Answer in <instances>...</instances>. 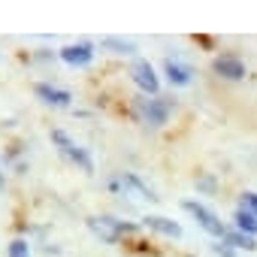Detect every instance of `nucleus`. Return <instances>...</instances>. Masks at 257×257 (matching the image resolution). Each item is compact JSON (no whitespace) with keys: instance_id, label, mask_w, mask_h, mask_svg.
Instances as JSON below:
<instances>
[{"instance_id":"obj_1","label":"nucleus","mask_w":257,"mask_h":257,"mask_svg":"<svg viewBox=\"0 0 257 257\" xmlns=\"http://www.w3.org/2000/svg\"><path fill=\"white\" fill-rule=\"evenodd\" d=\"M137 109L143 112L149 127H164L170 112H173V100H167V97H152L149 100V94H140L137 97Z\"/></svg>"},{"instance_id":"obj_2","label":"nucleus","mask_w":257,"mask_h":257,"mask_svg":"<svg viewBox=\"0 0 257 257\" xmlns=\"http://www.w3.org/2000/svg\"><path fill=\"white\" fill-rule=\"evenodd\" d=\"M52 143L61 149V155L67 158V161H73L82 173H94V161H91V155H88V149H82V146H76L64 131H52Z\"/></svg>"},{"instance_id":"obj_3","label":"nucleus","mask_w":257,"mask_h":257,"mask_svg":"<svg viewBox=\"0 0 257 257\" xmlns=\"http://www.w3.org/2000/svg\"><path fill=\"white\" fill-rule=\"evenodd\" d=\"M182 209H185V212H191V215L197 218V224H200L209 236H215V239H224V236H227V224H224L212 209H206L203 203H197V200H185V203H182Z\"/></svg>"},{"instance_id":"obj_4","label":"nucleus","mask_w":257,"mask_h":257,"mask_svg":"<svg viewBox=\"0 0 257 257\" xmlns=\"http://www.w3.org/2000/svg\"><path fill=\"white\" fill-rule=\"evenodd\" d=\"M131 79L143 88V94H152V97H158V91H161V79H158V73H155V67L146 61V58H137L134 64H131Z\"/></svg>"},{"instance_id":"obj_5","label":"nucleus","mask_w":257,"mask_h":257,"mask_svg":"<svg viewBox=\"0 0 257 257\" xmlns=\"http://www.w3.org/2000/svg\"><path fill=\"white\" fill-rule=\"evenodd\" d=\"M212 70H215L218 76L230 79V82L245 79V61H242L239 55H218V58L212 61Z\"/></svg>"},{"instance_id":"obj_6","label":"nucleus","mask_w":257,"mask_h":257,"mask_svg":"<svg viewBox=\"0 0 257 257\" xmlns=\"http://www.w3.org/2000/svg\"><path fill=\"white\" fill-rule=\"evenodd\" d=\"M58 55H61V61L70 64V67H88V64L94 61V46H88V43H70V46H64Z\"/></svg>"},{"instance_id":"obj_7","label":"nucleus","mask_w":257,"mask_h":257,"mask_svg":"<svg viewBox=\"0 0 257 257\" xmlns=\"http://www.w3.org/2000/svg\"><path fill=\"white\" fill-rule=\"evenodd\" d=\"M88 230H91L100 242H106V245H115V242L121 239V233L112 227V215H91V218H88Z\"/></svg>"},{"instance_id":"obj_8","label":"nucleus","mask_w":257,"mask_h":257,"mask_svg":"<svg viewBox=\"0 0 257 257\" xmlns=\"http://www.w3.org/2000/svg\"><path fill=\"white\" fill-rule=\"evenodd\" d=\"M34 91H37V97H40L43 103H49V106H55V109H67V106L73 103V94H70V91L55 88V85H49V82H40Z\"/></svg>"},{"instance_id":"obj_9","label":"nucleus","mask_w":257,"mask_h":257,"mask_svg":"<svg viewBox=\"0 0 257 257\" xmlns=\"http://www.w3.org/2000/svg\"><path fill=\"white\" fill-rule=\"evenodd\" d=\"M164 73H167L170 85H176V88H185V85H191V79H194V70H191L188 64H182V61H173V58H167Z\"/></svg>"},{"instance_id":"obj_10","label":"nucleus","mask_w":257,"mask_h":257,"mask_svg":"<svg viewBox=\"0 0 257 257\" xmlns=\"http://www.w3.org/2000/svg\"><path fill=\"white\" fill-rule=\"evenodd\" d=\"M143 221H146V227H149V230H158V233H164V236H170V239H179V236H182V227H179L173 218L149 215V218H143Z\"/></svg>"},{"instance_id":"obj_11","label":"nucleus","mask_w":257,"mask_h":257,"mask_svg":"<svg viewBox=\"0 0 257 257\" xmlns=\"http://www.w3.org/2000/svg\"><path fill=\"white\" fill-rule=\"evenodd\" d=\"M224 245H230V248H245V251H254L257 248V242H254V236H248V233H242V230H227V236L221 239Z\"/></svg>"},{"instance_id":"obj_12","label":"nucleus","mask_w":257,"mask_h":257,"mask_svg":"<svg viewBox=\"0 0 257 257\" xmlns=\"http://www.w3.org/2000/svg\"><path fill=\"white\" fill-rule=\"evenodd\" d=\"M118 182H121L124 188H134V191H140L146 200H161V197H158V194H155V191H152V188H149V185H146L140 176H137V173H121V179H118Z\"/></svg>"},{"instance_id":"obj_13","label":"nucleus","mask_w":257,"mask_h":257,"mask_svg":"<svg viewBox=\"0 0 257 257\" xmlns=\"http://www.w3.org/2000/svg\"><path fill=\"white\" fill-rule=\"evenodd\" d=\"M100 49H109L115 55H134L137 52V46L131 40H121V37H103L100 40Z\"/></svg>"},{"instance_id":"obj_14","label":"nucleus","mask_w":257,"mask_h":257,"mask_svg":"<svg viewBox=\"0 0 257 257\" xmlns=\"http://www.w3.org/2000/svg\"><path fill=\"white\" fill-rule=\"evenodd\" d=\"M233 221H236V230H242V233H248V236H257V215H251V212H242V209H236Z\"/></svg>"},{"instance_id":"obj_15","label":"nucleus","mask_w":257,"mask_h":257,"mask_svg":"<svg viewBox=\"0 0 257 257\" xmlns=\"http://www.w3.org/2000/svg\"><path fill=\"white\" fill-rule=\"evenodd\" d=\"M239 209H242V212L257 215V191H245V194L239 197Z\"/></svg>"},{"instance_id":"obj_16","label":"nucleus","mask_w":257,"mask_h":257,"mask_svg":"<svg viewBox=\"0 0 257 257\" xmlns=\"http://www.w3.org/2000/svg\"><path fill=\"white\" fill-rule=\"evenodd\" d=\"M7 254H10V257H31V245H28L25 239H13Z\"/></svg>"},{"instance_id":"obj_17","label":"nucleus","mask_w":257,"mask_h":257,"mask_svg":"<svg viewBox=\"0 0 257 257\" xmlns=\"http://www.w3.org/2000/svg\"><path fill=\"white\" fill-rule=\"evenodd\" d=\"M197 188L200 191H215V179L212 176H203V179H197Z\"/></svg>"},{"instance_id":"obj_18","label":"nucleus","mask_w":257,"mask_h":257,"mask_svg":"<svg viewBox=\"0 0 257 257\" xmlns=\"http://www.w3.org/2000/svg\"><path fill=\"white\" fill-rule=\"evenodd\" d=\"M212 251H215L218 257H233V251H230V245H221V242H218V245H212Z\"/></svg>"},{"instance_id":"obj_19","label":"nucleus","mask_w":257,"mask_h":257,"mask_svg":"<svg viewBox=\"0 0 257 257\" xmlns=\"http://www.w3.org/2000/svg\"><path fill=\"white\" fill-rule=\"evenodd\" d=\"M0 191H4V173H0Z\"/></svg>"}]
</instances>
